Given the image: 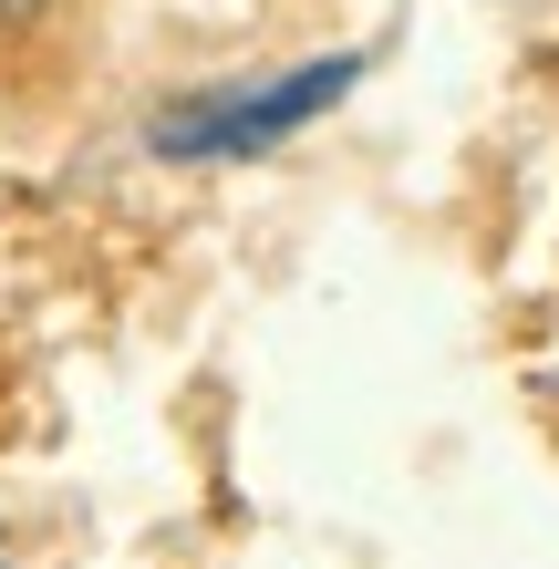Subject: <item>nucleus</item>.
Here are the masks:
<instances>
[{
    "label": "nucleus",
    "instance_id": "obj_2",
    "mask_svg": "<svg viewBox=\"0 0 559 569\" xmlns=\"http://www.w3.org/2000/svg\"><path fill=\"white\" fill-rule=\"evenodd\" d=\"M42 11H52V0H0V42H21V31L42 21Z\"/></svg>",
    "mask_w": 559,
    "mask_h": 569
},
{
    "label": "nucleus",
    "instance_id": "obj_3",
    "mask_svg": "<svg viewBox=\"0 0 559 569\" xmlns=\"http://www.w3.org/2000/svg\"><path fill=\"white\" fill-rule=\"evenodd\" d=\"M0 569H11V559H0Z\"/></svg>",
    "mask_w": 559,
    "mask_h": 569
},
{
    "label": "nucleus",
    "instance_id": "obj_1",
    "mask_svg": "<svg viewBox=\"0 0 559 569\" xmlns=\"http://www.w3.org/2000/svg\"><path fill=\"white\" fill-rule=\"evenodd\" d=\"M352 83H363V52H321V62H290V73L228 83V93H177V104H156L146 146L177 156V166H197V156H270V146L301 136V124H321Z\"/></svg>",
    "mask_w": 559,
    "mask_h": 569
}]
</instances>
